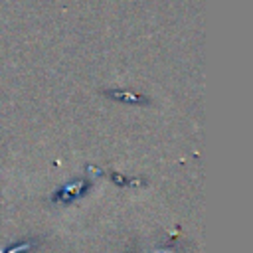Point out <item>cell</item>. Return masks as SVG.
<instances>
[{"instance_id":"6da1fadb","label":"cell","mask_w":253,"mask_h":253,"mask_svg":"<svg viewBox=\"0 0 253 253\" xmlns=\"http://www.w3.org/2000/svg\"><path fill=\"white\" fill-rule=\"evenodd\" d=\"M89 188H91V182L89 180H73V182L65 184L63 188H60L52 196V202L54 204H71L77 198H81Z\"/></svg>"},{"instance_id":"3957f363","label":"cell","mask_w":253,"mask_h":253,"mask_svg":"<svg viewBox=\"0 0 253 253\" xmlns=\"http://www.w3.org/2000/svg\"><path fill=\"white\" fill-rule=\"evenodd\" d=\"M30 247H34L32 243H20V245H14V247H8L6 251H2V253H28L30 251Z\"/></svg>"},{"instance_id":"7a4b0ae2","label":"cell","mask_w":253,"mask_h":253,"mask_svg":"<svg viewBox=\"0 0 253 253\" xmlns=\"http://www.w3.org/2000/svg\"><path fill=\"white\" fill-rule=\"evenodd\" d=\"M109 176L117 186H145V180H135V178L131 180V178H126V176H123L119 172H111Z\"/></svg>"}]
</instances>
